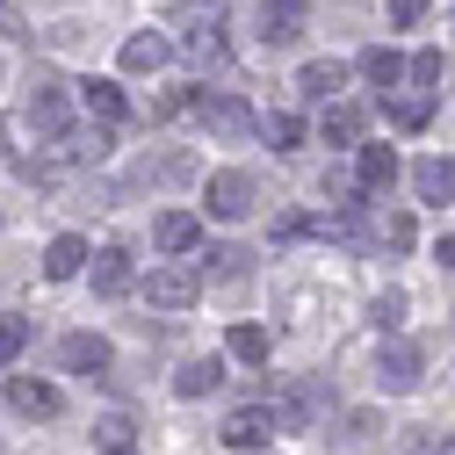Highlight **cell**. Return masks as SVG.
Here are the masks:
<instances>
[{"label":"cell","instance_id":"obj_1","mask_svg":"<svg viewBox=\"0 0 455 455\" xmlns=\"http://www.w3.org/2000/svg\"><path fill=\"white\" fill-rule=\"evenodd\" d=\"M145 297H152V311H188V304L203 297V267H188V260H166V267H152Z\"/></svg>","mask_w":455,"mask_h":455},{"label":"cell","instance_id":"obj_2","mask_svg":"<svg viewBox=\"0 0 455 455\" xmlns=\"http://www.w3.org/2000/svg\"><path fill=\"white\" fill-rule=\"evenodd\" d=\"M267 412H275V434H304V427L325 412V390H318V383H282Z\"/></svg>","mask_w":455,"mask_h":455},{"label":"cell","instance_id":"obj_3","mask_svg":"<svg viewBox=\"0 0 455 455\" xmlns=\"http://www.w3.org/2000/svg\"><path fill=\"white\" fill-rule=\"evenodd\" d=\"M196 116H203V131H217V138H253V131H260V116H253L239 94H203Z\"/></svg>","mask_w":455,"mask_h":455},{"label":"cell","instance_id":"obj_4","mask_svg":"<svg viewBox=\"0 0 455 455\" xmlns=\"http://www.w3.org/2000/svg\"><path fill=\"white\" fill-rule=\"evenodd\" d=\"M203 203H210V217H224V224H239V217L253 210V174H239V166H224V174H210Z\"/></svg>","mask_w":455,"mask_h":455},{"label":"cell","instance_id":"obj_5","mask_svg":"<svg viewBox=\"0 0 455 455\" xmlns=\"http://www.w3.org/2000/svg\"><path fill=\"white\" fill-rule=\"evenodd\" d=\"M419 369H427V355L412 347V339H383V355H376V383L383 390H412Z\"/></svg>","mask_w":455,"mask_h":455},{"label":"cell","instance_id":"obj_6","mask_svg":"<svg viewBox=\"0 0 455 455\" xmlns=\"http://www.w3.org/2000/svg\"><path fill=\"white\" fill-rule=\"evenodd\" d=\"M196 239H203V217L196 210H159L152 217V246L159 253H196Z\"/></svg>","mask_w":455,"mask_h":455},{"label":"cell","instance_id":"obj_7","mask_svg":"<svg viewBox=\"0 0 455 455\" xmlns=\"http://www.w3.org/2000/svg\"><path fill=\"white\" fill-rule=\"evenodd\" d=\"M8 405H15L22 419H59V405H66V397L51 390L44 376H15V383H8Z\"/></svg>","mask_w":455,"mask_h":455},{"label":"cell","instance_id":"obj_8","mask_svg":"<svg viewBox=\"0 0 455 455\" xmlns=\"http://www.w3.org/2000/svg\"><path fill=\"white\" fill-rule=\"evenodd\" d=\"M59 362H66L73 376H101V369L116 362V355H108V339H101V332H66V347H59Z\"/></svg>","mask_w":455,"mask_h":455},{"label":"cell","instance_id":"obj_9","mask_svg":"<svg viewBox=\"0 0 455 455\" xmlns=\"http://www.w3.org/2000/svg\"><path fill=\"white\" fill-rule=\"evenodd\" d=\"M390 181H397V152H390V145H362L355 188H362V196H390Z\"/></svg>","mask_w":455,"mask_h":455},{"label":"cell","instance_id":"obj_10","mask_svg":"<svg viewBox=\"0 0 455 455\" xmlns=\"http://www.w3.org/2000/svg\"><path fill=\"white\" fill-rule=\"evenodd\" d=\"M412 188H419V203H455V159H441V152L412 159Z\"/></svg>","mask_w":455,"mask_h":455},{"label":"cell","instance_id":"obj_11","mask_svg":"<svg viewBox=\"0 0 455 455\" xmlns=\"http://www.w3.org/2000/svg\"><path fill=\"white\" fill-rule=\"evenodd\" d=\"M80 108H87L101 131H116L124 124V87L116 80H80Z\"/></svg>","mask_w":455,"mask_h":455},{"label":"cell","instance_id":"obj_12","mask_svg":"<svg viewBox=\"0 0 455 455\" xmlns=\"http://www.w3.org/2000/svg\"><path fill=\"white\" fill-rule=\"evenodd\" d=\"M131 282H138V260H131L124 246H101V253H94V290H101V297H124Z\"/></svg>","mask_w":455,"mask_h":455},{"label":"cell","instance_id":"obj_13","mask_svg":"<svg viewBox=\"0 0 455 455\" xmlns=\"http://www.w3.org/2000/svg\"><path fill=\"white\" fill-rule=\"evenodd\" d=\"M260 36L267 44H297L304 36V0H260Z\"/></svg>","mask_w":455,"mask_h":455},{"label":"cell","instance_id":"obj_14","mask_svg":"<svg viewBox=\"0 0 455 455\" xmlns=\"http://www.w3.org/2000/svg\"><path fill=\"white\" fill-rule=\"evenodd\" d=\"M267 434H275L267 405H239L232 419H224V441H232V448H267Z\"/></svg>","mask_w":455,"mask_h":455},{"label":"cell","instance_id":"obj_15","mask_svg":"<svg viewBox=\"0 0 455 455\" xmlns=\"http://www.w3.org/2000/svg\"><path fill=\"white\" fill-rule=\"evenodd\" d=\"M362 124H369V116H362L355 101H325V116H318V138H325V145H355V138H362Z\"/></svg>","mask_w":455,"mask_h":455},{"label":"cell","instance_id":"obj_16","mask_svg":"<svg viewBox=\"0 0 455 455\" xmlns=\"http://www.w3.org/2000/svg\"><path fill=\"white\" fill-rule=\"evenodd\" d=\"M339 87H347V66H332V59H311V66L297 73V94H304V101H332Z\"/></svg>","mask_w":455,"mask_h":455},{"label":"cell","instance_id":"obj_17","mask_svg":"<svg viewBox=\"0 0 455 455\" xmlns=\"http://www.w3.org/2000/svg\"><path fill=\"white\" fill-rule=\"evenodd\" d=\"M362 80H369L376 94H390L397 80H405V59H397L390 44H369V51H362Z\"/></svg>","mask_w":455,"mask_h":455},{"label":"cell","instance_id":"obj_18","mask_svg":"<svg viewBox=\"0 0 455 455\" xmlns=\"http://www.w3.org/2000/svg\"><path fill=\"white\" fill-rule=\"evenodd\" d=\"M159 66H166V36H159V29L124 36V73H159Z\"/></svg>","mask_w":455,"mask_h":455},{"label":"cell","instance_id":"obj_19","mask_svg":"<svg viewBox=\"0 0 455 455\" xmlns=\"http://www.w3.org/2000/svg\"><path fill=\"white\" fill-rule=\"evenodd\" d=\"M87 260H94V253H87V239H73V232H66V239H51V253H44V275H51V282H73Z\"/></svg>","mask_w":455,"mask_h":455},{"label":"cell","instance_id":"obj_20","mask_svg":"<svg viewBox=\"0 0 455 455\" xmlns=\"http://www.w3.org/2000/svg\"><path fill=\"white\" fill-rule=\"evenodd\" d=\"M217 383H224V362H217V355H196V362H181V376H174L181 397H210Z\"/></svg>","mask_w":455,"mask_h":455},{"label":"cell","instance_id":"obj_21","mask_svg":"<svg viewBox=\"0 0 455 455\" xmlns=\"http://www.w3.org/2000/svg\"><path fill=\"white\" fill-rule=\"evenodd\" d=\"M94 448H101V455H131V448H138V419H131V412H108V419L94 427Z\"/></svg>","mask_w":455,"mask_h":455},{"label":"cell","instance_id":"obj_22","mask_svg":"<svg viewBox=\"0 0 455 455\" xmlns=\"http://www.w3.org/2000/svg\"><path fill=\"white\" fill-rule=\"evenodd\" d=\"M108 138H116V131L80 124V131H66V138H59V159H101V152H108Z\"/></svg>","mask_w":455,"mask_h":455},{"label":"cell","instance_id":"obj_23","mask_svg":"<svg viewBox=\"0 0 455 455\" xmlns=\"http://www.w3.org/2000/svg\"><path fill=\"white\" fill-rule=\"evenodd\" d=\"M260 138L275 145V152H297L311 131H304V116H290V108H275V116H260Z\"/></svg>","mask_w":455,"mask_h":455},{"label":"cell","instance_id":"obj_24","mask_svg":"<svg viewBox=\"0 0 455 455\" xmlns=\"http://www.w3.org/2000/svg\"><path fill=\"white\" fill-rule=\"evenodd\" d=\"M427 116H434V94H390V124L397 131H427Z\"/></svg>","mask_w":455,"mask_h":455},{"label":"cell","instance_id":"obj_25","mask_svg":"<svg viewBox=\"0 0 455 455\" xmlns=\"http://www.w3.org/2000/svg\"><path fill=\"white\" fill-rule=\"evenodd\" d=\"M224 347H232V362H267V325H232V339H224Z\"/></svg>","mask_w":455,"mask_h":455},{"label":"cell","instance_id":"obj_26","mask_svg":"<svg viewBox=\"0 0 455 455\" xmlns=\"http://www.w3.org/2000/svg\"><path fill=\"white\" fill-rule=\"evenodd\" d=\"M376 239H383L390 253H412V217H405V210H383V217H376Z\"/></svg>","mask_w":455,"mask_h":455},{"label":"cell","instance_id":"obj_27","mask_svg":"<svg viewBox=\"0 0 455 455\" xmlns=\"http://www.w3.org/2000/svg\"><path fill=\"white\" fill-rule=\"evenodd\" d=\"M22 347H29V318H0V369L22 362Z\"/></svg>","mask_w":455,"mask_h":455},{"label":"cell","instance_id":"obj_28","mask_svg":"<svg viewBox=\"0 0 455 455\" xmlns=\"http://www.w3.org/2000/svg\"><path fill=\"white\" fill-rule=\"evenodd\" d=\"M405 73H412V87H419V94H434V87H441V73H448V59H441V51H419Z\"/></svg>","mask_w":455,"mask_h":455},{"label":"cell","instance_id":"obj_29","mask_svg":"<svg viewBox=\"0 0 455 455\" xmlns=\"http://www.w3.org/2000/svg\"><path fill=\"white\" fill-rule=\"evenodd\" d=\"M397 325H405V290H383V297H376V332L397 339Z\"/></svg>","mask_w":455,"mask_h":455},{"label":"cell","instance_id":"obj_30","mask_svg":"<svg viewBox=\"0 0 455 455\" xmlns=\"http://www.w3.org/2000/svg\"><path fill=\"white\" fill-rule=\"evenodd\" d=\"M210 267H217L224 282H239V275H246V253H239V246H217V253H210Z\"/></svg>","mask_w":455,"mask_h":455},{"label":"cell","instance_id":"obj_31","mask_svg":"<svg viewBox=\"0 0 455 455\" xmlns=\"http://www.w3.org/2000/svg\"><path fill=\"white\" fill-rule=\"evenodd\" d=\"M419 15H427V0H390V22H397V29H412Z\"/></svg>","mask_w":455,"mask_h":455},{"label":"cell","instance_id":"obj_32","mask_svg":"<svg viewBox=\"0 0 455 455\" xmlns=\"http://www.w3.org/2000/svg\"><path fill=\"white\" fill-rule=\"evenodd\" d=\"M434 260H441V267H448V275H455V232H448V239H441V246H434Z\"/></svg>","mask_w":455,"mask_h":455}]
</instances>
